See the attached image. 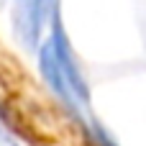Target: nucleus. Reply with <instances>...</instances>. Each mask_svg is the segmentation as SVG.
<instances>
[{
  "label": "nucleus",
  "instance_id": "nucleus-4",
  "mask_svg": "<svg viewBox=\"0 0 146 146\" xmlns=\"http://www.w3.org/2000/svg\"><path fill=\"white\" fill-rule=\"evenodd\" d=\"M0 146H18V144H15V139H13L5 128H0Z\"/></svg>",
  "mask_w": 146,
  "mask_h": 146
},
{
  "label": "nucleus",
  "instance_id": "nucleus-3",
  "mask_svg": "<svg viewBox=\"0 0 146 146\" xmlns=\"http://www.w3.org/2000/svg\"><path fill=\"white\" fill-rule=\"evenodd\" d=\"M92 141H95L98 146H118L113 139H110V133H108L103 126H98V123L92 126Z\"/></svg>",
  "mask_w": 146,
  "mask_h": 146
},
{
  "label": "nucleus",
  "instance_id": "nucleus-2",
  "mask_svg": "<svg viewBox=\"0 0 146 146\" xmlns=\"http://www.w3.org/2000/svg\"><path fill=\"white\" fill-rule=\"evenodd\" d=\"M56 18V0H10V26L13 36L23 49H38L44 31L49 33Z\"/></svg>",
  "mask_w": 146,
  "mask_h": 146
},
{
  "label": "nucleus",
  "instance_id": "nucleus-1",
  "mask_svg": "<svg viewBox=\"0 0 146 146\" xmlns=\"http://www.w3.org/2000/svg\"><path fill=\"white\" fill-rule=\"evenodd\" d=\"M36 67L46 87L54 92V98L69 108L74 115H82L90 105V87L85 82V74L80 69V62L72 51V44L67 38V31L59 21V15L51 21L49 33L44 36L41 46L36 49Z\"/></svg>",
  "mask_w": 146,
  "mask_h": 146
},
{
  "label": "nucleus",
  "instance_id": "nucleus-5",
  "mask_svg": "<svg viewBox=\"0 0 146 146\" xmlns=\"http://www.w3.org/2000/svg\"><path fill=\"white\" fill-rule=\"evenodd\" d=\"M3 3H5V0H0V5H3Z\"/></svg>",
  "mask_w": 146,
  "mask_h": 146
}]
</instances>
